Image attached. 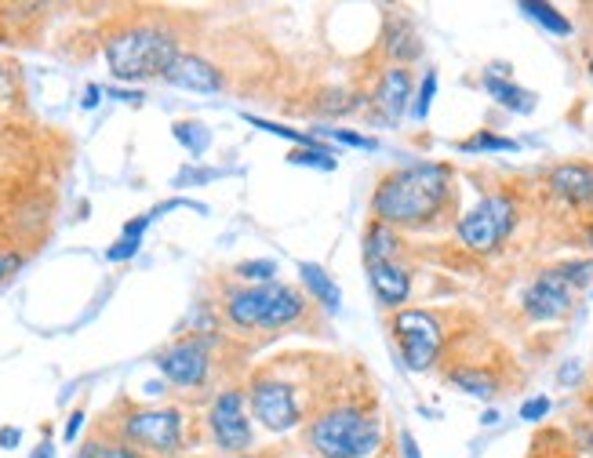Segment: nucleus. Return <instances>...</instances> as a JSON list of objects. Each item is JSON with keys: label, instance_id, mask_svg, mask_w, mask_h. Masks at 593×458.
Listing matches in <instances>:
<instances>
[{"label": "nucleus", "instance_id": "423d86ee", "mask_svg": "<svg viewBox=\"0 0 593 458\" xmlns=\"http://www.w3.org/2000/svg\"><path fill=\"white\" fill-rule=\"evenodd\" d=\"M124 444L146 447L154 455H179L182 447V414L176 408H146L132 411L121 422Z\"/></svg>", "mask_w": 593, "mask_h": 458}, {"label": "nucleus", "instance_id": "bb28decb", "mask_svg": "<svg viewBox=\"0 0 593 458\" xmlns=\"http://www.w3.org/2000/svg\"><path fill=\"white\" fill-rule=\"evenodd\" d=\"M434 95H437V73H426V81H423V87H419V98H415V109H412V117H415V120H426V113H429V106H434Z\"/></svg>", "mask_w": 593, "mask_h": 458}, {"label": "nucleus", "instance_id": "a19ab883", "mask_svg": "<svg viewBox=\"0 0 593 458\" xmlns=\"http://www.w3.org/2000/svg\"><path fill=\"white\" fill-rule=\"evenodd\" d=\"M586 441H590V444H593V433H586Z\"/></svg>", "mask_w": 593, "mask_h": 458}, {"label": "nucleus", "instance_id": "b1692460", "mask_svg": "<svg viewBox=\"0 0 593 458\" xmlns=\"http://www.w3.org/2000/svg\"><path fill=\"white\" fill-rule=\"evenodd\" d=\"M288 160L291 164H314V168H320V171L336 168V153H331L328 146H317V142H314V146H306V149H295Z\"/></svg>", "mask_w": 593, "mask_h": 458}, {"label": "nucleus", "instance_id": "412c9836", "mask_svg": "<svg viewBox=\"0 0 593 458\" xmlns=\"http://www.w3.org/2000/svg\"><path fill=\"white\" fill-rule=\"evenodd\" d=\"M448 378H451V386H459L462 393H470V397H492L495 393V378L481 367H459V371H451Z\"/></svg>", "mask_w": 593, "mask_h": 458}, {"label": "nucleus", "instance_id": "c756f323", "mask_svg": "<svg viewBox=\"0 0 593 458\" xmlns=\"http://www.w3.org/2000/svg\"><path fill=\"white\" fill-rule=\"evenodd\" d=\"M135 251H138V240H132V237H121V240H117V248L106 251V258H110V262H121V258H132Z\"/></svg>", "mask_w": 593, "mask_h": 458}, {"label": "nucleus", "instance_id": "c9c22d12", "mask_svg": "<svg viewBox=\"0 0 593 458\" xmlns=\"http://www.w3.org/2000/svg\"><path fill=\"white\" fill-rule=\"evenodd\" d=\"M81 422H84V414H81V411H73V414H70V422H66V441H73V436H77Z\"/></svg>", "mask_w": 593, "mask_h": 458}, {"label": "nucleus", "instance_id": "c85d7f7f", "mask_svg": "<svg viewBox=\"0 0 593 458\" xmlns=\"http://www.w3.org/2000/svg\"><path fill=\"white\" fill-rule=\"evenodd\" d=\"M325 135H331V138H339V142H347V146H358V149H375V142H372V138H364V135H353V131H339V128H325Z\"/></svg>", "mask_w": 593, "mask_h": 458}, {"label": "nucleus", "instance_id": "9d476101", "mask_svg": "<svg viewBox=\"0 0 593 458\" xmlns=\"http://www.w3.org/2000/svg\"><path fill=\"white\" fill-rule=\"evenodd\" d=\"M157 367L176 386H201L208 378V342L204 338H182L157 357Z\"/></svg>", "mask_w": 593, "mask_h": 458}, {"label": "nucleus", "instance_id": "72a5a7b5", "mask_svg": "<svg viewBox=\"0 0 593 458\" xmlns=\"http://www.w3.org/2000/svg\"><path fill=\"white\" fill-rule=\"evenodd\" d=\"M401 451H404V458H423V455H419V444H415L412 433H401Z\"/></svg>", "mask_w": 593, "mask_h": 458}, {"label": "nucleus", "instance_id": "7c9ffc66", "mask_svg": "<svg viewBox=\"0 0 593 458\" xmlns=\"http://www.w3.org/2000/svg\"><path fill=\"white\" fill-rule=\"evenodd\" d=\"M99 458H146V455L132 444H106L99 451Z\"/></svg>", "mask_w": 593, "mask_h": 458}, {"label": "nucleus", "instance_id": "79ce46f5", "mask_svg": "<svg viewBox=\"0 0 593 458\" xmlns=\"http://www.w3.org/2000/svg\"><path fill=\"white\" fill-rule=\"evenodd\" d=\"M237 458H255V455H237Z\"/></svg>", "mask_w": 593, "mask_h": 458}, {"label": "nucleus", "instance_id": "0eeeda50", "mask_svg": "<svg viewBox=\"0 0 593 458\" xmlns=\"http://www.w3.org/2000/svg\"><path fill=\"white\" fill-rule=\"evenodd\" d=\"M521 305H524V313L538 324L560 321V316L571 313V305H576V288L565 280V273H560L557 266H549L524 288Z\"/></svg>", "mask_w": 593, "mask_h": 458}, {"label": "nucleus", "instance_id": "9b49d317", "mask_svg": "<svg viewBox=\"0 0 593 458\" xmlns=\"http://www.w3.org/2000/svg\"><path fill=\"white\" fill-rule=\"evenodd\" d=\"M274 294H277V284H258V288L233 291L230 302H226V316H230L233 327H244V332H252V327H266Z\"/></svg>", "mask_w": 593, "mask_h": 458}, {"label": "nucleus", "instance_id": "2eb2a0df", "mask_svg": "<svg viewBox=\"0 0 593 458\" xmlns=\"http://www.w3.org/2000/svg\"><path fill=\"white\" fill-rule=\"evenodd\" d=\"M408 98H412V73H408L404 65L386 70L379 87H375V106H379V113L390 120V124H397L408 109Z\"/></svg>", "mask_w": 593, "mask_h": 458}, {"label": "nucleus", "instance_id": "ddd939ff", "mask_svg": "<svg viewBox=\"0 0 593 458\" xmlns=\"http://www.w3.org/2000/svg\"><path fill=\"white\" fill-rule=\"evenodd\" d=\"M549 193L560 196L571 207H586L593 204V168L590 164H557L554 171L546 174Z\"/></svg>", "mask_w": 593, "mask_h": 458}, {"label": "nucleus", "instance_id": "aec40b11", "mask_svg": "<svg viewBox=\"0 0 593 458\" xmlns=\"http://www.w3.org/2000/svg\"><path fill=\"white\" fill-rule=\"evenodd\" d=\"M521 11L532 22H538L543 29H549V33H557V37H568L571 33V22L560 15V11L554 8V4H538V0H524L521 4Z\"/></svg>", "mask_w": 593, "mask_h": 458}, {"label": "nucleus", "instance_id": "6e6552de", "mask_svg": "<svg viewBox=\"0 0 593 458\" xmlns=\"http://www.w3.org/2000/svg\"><path fill=\"white\" fill-rule=\"evenodd\" d=\"M252 411H255V419L274 433L295 430L299 419H303L295 389L280 378H255L252 382Z\"/></svg>", "mask_w": 593, "mask_h": 458}, {"label": "nucleus", "instance_id": "a211bd4d", "mask_svg": "<svg viewBox=\"0 0 593 458\" xmlns=\"http://www.w3.org/2000/svg\"><path fill=\"white\" fill-rule=\"evenodd\" d=\"M397 248H401V240H397L394 226H368V233H364V262H397Z\"/></svg>", "mask_w": 593, "mask_h": 458}, {"label": "nucleus", "instance_id": "e433bc0d", "mask_svg": "<svg viewBox=\"0 0 593 458\" xmlns=\"http://www.w3.org/2000/svg\"><path fill=\"white\" fill-rule=\"evenodd\" d=\"M99 451H102V447L92 441V444H84V447H81V451H77V458H99Z\"/></svg>", "mask_w": 593, "mask_h": 458}, {"label": "nucleus", "instance_id": "2f4dec72", "mask_svg": "<svg viewBox=\"0 0 593 458\" xmlns=\"http://www.w3.org/2000/svg\"><path fill=\"white\" fill-rule=\"evenodd\" d=\"M23 266V258L19 255H12V251H4V255H0V280H8L12 277V273Z\"/></svg>", "mask_w": 593, "mask_h": 458}, {"label": "nucleus", "instance_id": "20e7f679", "mask_svg": "<svg viewBox=\"0 0 593 458\" xmlns=\"http://www.w3.org/2000/svg\"><path fill=\"white\" fill-rule=\"evenodd\" d=\"M513 226H517L513 196L484 193L481 201L459 218L456 233L470 251H477V255H492V251H499L506 244V237L513 233Z\"/></svg>", "mask_w": 593, "mask_h": 458}, {"label": "nucleus", "instance_id": "dca6fc26", "mask_svg": "<svg viewBox=\"0 0 593 458\" xmlns=\"http://www.w3.org/2000/svg\"><path fill=\"white\" fill-rule=\"evenodd\" d=\"M481 84H484V92L495 98V103L513 109V113H532V109H535V95L524 92V87H517L513 81H506L503 73H484Z\"/></svg>", "mask_w": 593, "mask_h": 458}, {"label": "nucleus", "instance_id": "58836bf2", "mask_svg": "<svg viewBox=\"0 0 593 458\" xmlns=\"http://www.w3.org/2000/svg\"><path fill=\"white\" fill-rule=\"evenodd\" d=\"M576 375H579V364H565V367H560V382H571Z\"/></svg>", "mask_w": 593, "mask_h": 458}, {"label": "nucleus", "instance_id": "7ed1b4c3", "mask_svg": "<svg viewBox=\"0 0 593 458\" xmlns=\"http://www.w3.org/2000/svg\"><path fill=\"white\" fill-rule=\"evenodd\" d=\"M179 44L171 33L157 26H132L121 29L106 40V62L117 81H149V76H165L171 62L179 59Z\"/></svg>", "mask_w": 593, "mask_h": 458}, {"label": "nucleus", "instance_id": "4be33fe9", "mask_svg": "<svg viewBox=\"0 0 593 458\" xmlns=\"http://www.w3.org/2000/svg\"><path fill=\"white\" fill-rule=\"evenodd\" d=\"M462 153H513L517 142L513 138H503V135H492V131H481L467 142H459Z\"/></svg>", "mask_w": 593, "mask_h": 458}, {"label": "nucleus", "instance_id": "f704fd0d", "mask_svg": "<svg viewBox=\"0 0 593 458\" xmlns=\"http://www.w3.org/2000/svg\"><path fill=\"white\" fill-rule=\"evenodd\" d=\"M19 436H23V433H19L15 425H4V430H0V447H15Z\"/></svg>", "mask_w": 593, "mask_h": 458}, {"label": "nucleus", "instance_id": "393cba45", "mask_svg": "<svg viewBox=\"0 0 593 458\" xmlns=\"http://www.w3.org/2000/svg\"><path fill=\"white\" fill-rule=\"evenodd\" d=\"M274 273H277V266H274L269 258L241 262V266H237V277H241V280H252L255 288H258V284H274Z\"/></svg>", "mask_w": 593, "mask_h": 458}, {"label": "nucleus", "instance_id": "5701e85b", "mask_svg": "<svg viewBox=\"0 0 593 458\" xmlns=\"http://www.w3.org/2000/svg\"><path fill=\"white\" fill-rule=\"evenodd\" d=\"M176 138L193 153V157H201V153L208 149V142H211L208 128L197 124V120H182V124H176Z\"/></svg>", "mask_w": 593, "mask_h": 458}, {"label": "nucleus", "instance_id": "4468645a", "mask_svg": "<svg viewBox=\"0 0 593 458\" xmlns=\"http://www.w3.org/2000/svg\"><path fill=\"white\" fill-rule=\"evenodd\" d=\"M368 280H372L375 299H379V305H386V310L404 305L408 294H412V273L397 266V262H368Z\"/></svg>", "mask_w": 593, "mask_h": 458}, {"label": "nucleus", "instance_id": "473e14b6", "mask_svg": "<svg viewBox=\"0 0 593 458\" xmlns=\"http://www.w3.org/2000/svg\"><path fill=\"white\" fill-rule=\"evenodd\" d=\"M12 95H15V81L8 76V70H0V103H8Z\"/></svg>", "mask_w": 593, "mask_h": 458}, {"label": "nucleus", "instance_id": "f03ea898", "mask_svg": "<svg viewBox=\"0 0 593 458\" xmlns=\"http://www.w3.org/2000/svg\"><path fill=\"white\" fill-rule=\"evenodd\" d=\"M306 447L317 458H372L383 447V422L364 408L339 403L310 422Z\"/></svg>", "mask_w": 593, "mask_h": 458}, {"label": "nucleus", "instance_id": "37998d69", "mask_svg": "<svg viewBox=\"0 0 593 458\" xmlns=\"http://www.w3.org/2000/svg\"><path fill=\"white\" fill-rule=\"evenodd\" d=\"M590 73H593V59H590Z\"/></svg>", "mask_w": 593, "mask_h": 458}, {"label": "nucleus", "instance_id": "a878e982", "mask_svg": "<svg viewBox=\"0 0 593 458\" xmlns=\"http://www.w3.org/2000/svg\"><path fill=\"white\" fill-rule=\"evenodd\" d=\"M557 269L565 273V280L571 284V288H586L590 277H593V262H586V258L565 262V266H557Z\"/></svg>", "mask_w": 593, "mask_h": 458}, {"label": "nucleus", "instance_id": "6ab92c4d", "mask_svg": "<svg viewBox=\"0 0 593 458\" xmlns=\"http://www.w3.org/2000/svg\"><path fill=\"white\" fill-rule=\"evenodd\" d=\"M386 51H390L397 65H401L408 59H415V55L423 51V44H419L415 29L408 26L404 19H397V22H390V29H386Z\"/></svg>", "mask_w": 593, "mask_h": 458}, {"label": "nucleus", "instance_id": "ea45409f", "mask_svg": "<svg viewBox=\"0 0 593 458\" xmlns=\"http://www.w3.org/2000/svg\"><path fill=\"white\" fill-rule=\"evenodd\" d=\"M99 87H88V98H84V106H95V103H99Z\"/></svg>", "mask_w": 593, "mask_h": 458}, {"label": "nucleus", "instance_id": "f8f14e48", "mask_svg": "<svg viewBox=\"0 0 593 458\" xmlns=\"http://www.w3.org/2000/svg\"><path fill=\"white\" fill-rule=\"evenodd\" d=\"M165 81L182 87V92H197V95L222 92L219 70H215L208 59H201V55H179V59L171 62V70L165 73Z\"/></svg>", "mask_w": 593, "mask_h": 458}, {"label": "nucleus", "instance_id": "f257e3e1", "mask_svg": "<svg viewBox=\"0 0 593 458\" xmlns=\"http://www.w3.org/2000/svg\"><path fill=\"white\" fill-rule=\"evenodd\" d=\"M451 201V168L448 164H408L390 171L372 193L375 222L386 226H426L445 212Z\"/></svg>", "mask_w": 593, "mask_h": 458}, {"label": "nucleus", "instance_id": "1a4fd4ad", "mask_svg": "<svg viewBox=\"0 0 593 458\" xmlns=\"http://www.w3.org/2000/svg\"><path fill=\"white\" fill-rule=\"evenodd\" d=\"M208 425L211 436L222 451L244 455V447H252V422L244 414V393L241 389H226L215 397L211 411H208Z\"/></svg>", "mask_w": 593, "mask_h": 458}, {"label": "nucleus", "instance_id": "4c0bfd02", "mask_svg": "<svg viewBox=\"0 0 593 458\" xmlns=\"http://www.w3.org/2000/svg\"><path fill=\"white\" fill-rule=\"evenodd\" d=\"M51 455H56V444H51V441H45V444L37 447L34 455H29V458H51Z\"/></svg>", "mask_w": 593, "mask_h": 458}, {"label": "nucleus", "instance_id": "cd10ccee", "mask_svg": "<svg viewBox=\"0 0 593 458\" xmlns=\"http://www.w3.org/2000/svg\"><path fill=\"white\" fill-rule=\"evenodd\" d=\"M546 414H549V397H532L521 403V419H528V422H538V419H546Z\"/></svg>", "mask_w": 593, "mask_h": 458}, {"label": "nucleus", "instance_id": "f3484780", "mask_svg": "<svg viewBox=\"0 0 593 458\" xmlns=\"http://www.w3.org/2000/svg\"><path fill=\"white\" fill-rule=\"evenodd\" d=\"M299 273H303V284L310 288V294H314L328 313H336L342 302V291H339V284L328 277V269L317 266V262H299Z\"/></svg>", "mask_w": 593, "mask_h": 458}, {"label": "nucleus", "instance_id": "39448f33", "mask_svg": "<svg viewBox=\"0 0 593 458\" xmlns=\"http://www.w3.org/2000/svg\"><path fill=\"white\" fill-rule=\"evenodd\" d=\"M394 335L401 342V357L412 371H429L437 364L440 346H445V332L440 321L426 310H397L394 316Z\"/></svg>", "mask_w": 593, "mask_h": 458}]
</instances>
